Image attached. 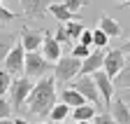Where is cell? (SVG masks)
I'll use <instances>...</instances> for the list:
<instances>
[{
  "instance_id": "obj_16",
  "label": "cell",
  "mask_w": 130,
  "mask_h": 124,
  "mask_svg": "<svg viewBox=\"0 0 130 124\" xmlns=\"http://www.w3.org/2000/svg\"><path fill=\"white\" fill-rule=\"evenodd\" d=\"M95 115H98V105H93V103H84V105H77V108H72V117H74V122L93 119Z\"/></svg>"
},
{
  "instance_id": "obj_37",
  "label": "cell",
  "mask_w": 130,
  "mask_h": 124,
  "mask_svg": "<svg viewBox=\"0 0 130 124\" xmlns=\"http://www.w3.org/2000/svg\"><path fill=\"white\" fill-rule=\"evenodd\" d=\"M56 124H70V122H65V119H63V122H56Z\"/></svg>"
},
{
  "instance_id": "obj_7",
  "label": "cell",
  "mask_w": 130,
  "mask_h": 124,
  "mask_svg": "<svg viewBox=\"0 0 130 124\" xmlns=\"http://www.w3.org/2000/svg\"><path fill=\"white\" fill-rule=\"evenodd\" d=\"M21 3V19L23 21H42L44 14L49 9V5L54 0H19Z\"/></svg>"
},
{
  "instance_id": "obj_2",
  "label": "cell",
  "mask_w": 130,
  "mask_h": 124,
  "mask_svg": "<svg viewBox=\"0 0 130 124\" xmlns=\"http://www.w3.org/2000/svg\"><path fill=\"white\" fill-rule=\"evenodd\" d=\"M35 87L32 77H14L12 80V87H9V101H12V108L16 115H26V98L30 94V89Z\"/></svg>"
},
{
  "instance_id": "obj_12",
  "label": "cell",
  "mask_w": 130,
  "mask_h": 124,
  "mask_svg": "<svg viewBox=\"0 0 130 124\" xmlns=\"http://www.w3.org/2000/svg\"><path fill=\"white\" fill-rule=\"evenodd\" d=\"M123 63H125V54H123V49L119 47V49H109L107 54H105V70L111 75V77H116L119 75V70L123 68Z\"/></svg>"
},
{
  "instance_id": "obj_10",
  "label": "cell",
  "mask_w": 130,
  "mask_h": 124,
  "mask_svg": "<svg viewBox=\"0 0 130 124\" xmlns=\"http://www.w3.org/2000/svg\"><path fill=\"white\" fill-rule=\"evenodd\" d=\"M19 38H21V42H23L26 52H37V49L42 47V42H44V30H37V28L23 26Z\"/></svg>"
},
{
  "instance_id": "obj_3",
  "label": "cell",
  "mask_w": 130,
  "mask_h": 124,
  "mask_svg": "<svg viewBox=\"0 0 130 124\" xmlns=\"http://www.w3.org/2000/svg\"><path fill=\"white\" fill-rule=\"evenodd\" d=\"M81 73V59L77 56H60L56 61V66H54V77H56V82L58 84H68L72 82L74 77H79Z\"/></svg>"
},
{
  "instance_id": "obj_1",
  "label": "cell",
  "mask_w": 130,
  "mask_h": 124,
  "mask_svg": "<svg viewBox=\"0 0 130 124\" xmlns=\"http://www.w3.org/2000/svg\"><path fill=\"white\" fill-rule=\"evenodd\" d=\"M56 105V77H40L26 98V115L49 117Z\"/></svg>"
},
{
  "instance_id": "obj_5",
  "label": "cell",
  "mask_w": 130,
  "mask_h": 124,
  "mask_svg": "<svg viewBox=\"0 0 130 124\" xmlns=\"http://www.w3.org/2000/svg\"><path fill=\"white\" fill-rule=\"evenodd\" d=\"M70 87H74V89L79 91V94H84V98H86L88 103H93V105H100L102 96H100V89H98V84H95V77H93V75H79V77H74Z\"/></svg>"
},
{
  "instance_id": "obj_4",
  "label": "cell",
  "mask_w": 130,
  "mask_h": 124,
  "mask_svg": "<svg viewBox=\"0 0 130 124\" xmlns=\"http://www.w3.org/2000/svg\"><path fill=\"white\" fill-rule=\"evenodd\" d=\"M49 70H54V66H51V61H49L44 54H40V52H26V75L28 77H44Z\"/></svg>"
},
{
  "instance_id": "obj_21",
  "label": "cell",
  "mask_w": 130,
  "mask_h": 124,
  "mask_svg": "<svg viewBox=\"0 0 130 124\" xmlns=\"http://www.w3.org/2000/svg\"><path fill=\"white\" fill-rule=\"evenodd\" d=\"M84 19H72V21H65V28H68V33H70V38H72V42L74 40H79L81 38V33H84V24H81Z\"/></svg>"
},
{
  "instance_id": "obj_17",
  "label": "cell",
  "mask_w": 130,
  "mask_h": 124,
  "mask_svg": "<svg viewBox=\"0 0 130 124\" xmlns=\"http://www.w3.org/2000/svg\"><path fill=\"white\" fill-rule=\"evenodd\" d=\"M100 28L105 30L109 38H121V33H123L121 26H119V21H116V19H111L109 14H102V17H100Z\"/></svg>"
},
{
  "instance_id": "obj_24",
  "label": "cell",
  "mask_w": 130,
  "mask_h": 124,
  "mask_svg": "<svg viewBox=\"0 0 130 124\" xmlns=\"http://www.w3.org/2000/svg\"><path fill=\"white\" fill-rule=\"evenodd\" d=\"M91 52H93V47H88L84 42H74V47H72V56H77V59H86Z\"/></svg>"
},
{
  "instance_id": "obj_11",
  "label": "cell",
  "mask_w": 130,
  "mask_h": 124,
  "mask_svg": "<svg viewBox=\"0 0 130 124\" xmlns=\"http://www.w3.org/2000/svg\"><path fill=\"white\" fill-rule=\"evenodd\" d=\"M42 54L51 61V63H56V61L63 56V44L54 38L51 30H44V42H42Z\"/></svg>"
},
{
  "instance_id": "obj_28",
  "label": "cell",
  "mask_w": 130,
  "mask_h": 124,
  "mask_svg": "<svg viewBox=\"0 0 130 124\" xmlns=\"http://www.w3.org/2000/svg\"><path fill=\"white\" fill-rule=\"evenodd\" d=\"M14 19H19V14L12 12V9H7L3 3H0V24H9V21H14Z\"/></svg>"
},
{
  "instance_id": "obj_8",
  "label": "cell",
  "mask_w": 130,
  "mask_h": 124,
  "mask_svg": "<svg viewBox=\"0 0 130 124\" xmlns=\"http://www.w3.org/2000/svg\"><path fill=\"white\" fill-rule=\"evenodd\" d=\"M93 77H95V84H98V89H100V96H102V103H105V108L109 110L111 108V96H114V82H111V75L105 70V68H100V70H95L93 73Z\"/></svg>"
},
{
  "instance_id": "obj_25",
  "label": "cell",
  "mask_w": 130,
  "mask_h": 124,
  "mask_svg": "<svg viewBox=\"0 0 130 124\" xmlns=\"http://www.w3.org/2000/svg\"><path fill=\"white\" fill-rule=\"evenodd\" d=\"M9 87H12V73L0 70V96H5L9 91Z\"/></svg>"
},
{
  "instance_id": "obj_20",
  "label": "cell",
  "mask_w": 130,
  "mask_h": 124,
  "mask_svg": "<svg viewBox=\"0 0 130 124\" xmlns=\"http://www.w3.org/2000/svg\"><path fill=\"white\" fill-rule=\"evenodd\" d=\"M68 115H72V108H70L68 103L60 101V103H56V105L51 108V115H49V117H51V122H63Z\"/></svg>"
},
{
  "instance_id": "obj_15",
  "label": "cell",
  "mask_w": 130,
  "mask_h": 124,
  "mask_svg": "<svg viewBox=\"0 0 130 124\" xmlns=\"http://www.w3.org/2000/svg\"><path fill=\"white\" fill-rule=\"evenodd\" d=\"M60 101H63V103H68L70 108H77V105H84V103H88V101L84 98V94H79V91H77L74 87L63 89V91H60Z\"/></svg>"
},
{
  "instance_id": "obj_14",
  "label": "cell",
  "mask_w": 130,
  "mask_h": 124,
  "mask_svg": "<svg viewBox=\"0 0 130 124\" xmlns=\"http://www.w3.org/2000/svg\"><path fill=\"white\" fill-rule=\"evenodd\" d=\"M49 12L56 17V21H72V19H81L79 14L70 12L65 3H51V5H49Z\"/></svg>"
},
{
  "instance_id": "obj_19",
  "label": "cell",
  "mask_w": 130,
  "mask_h": 124,
  "mask_svg": "<svg viewBox=\"0 0 130 124\" xmlns=\"http://www.w3.org/2000/svg\"><path fill=\"white\" fill-rule=\"evenodd\" d=\"M114 87H119V89H130V56L125 59L123 68L119 70L116 80H114Z\"/></svg>"
},
{
  "instance_id": "obj_35",
  "label": "cell",
  "mask_w": 130,
  "mask_h": 124,
  "mask_svg": "<svg viewBox=\"0 0 130 124\" xmlns=\"http://www.w3.org/2000/svg\"><path fill=\"white\" fill-rule=\"evenodd\" d=\"M109 3H119V5H123V3H125V0H109Z\"/></svg>"
},
{
  "instance_id": "obj_13",
  "label": "cell",
  "mask_w": 130,
  "mask_h": 124,
  "mask_svg": "<svg viewBox=\"0 0 130 124\" xmlns=\"http://www.w3.org/2000/svg\"><path fill=\"white\" fill-rule=\"evenodd\" d=\"M109 112L114 115V119H116L119 124H130V105H128L121 96H114Z\"/></svg>"
},
{
  "instance_id": "obj_27",
  "label": "cell",
  "mask_w": 130,
  "mask_h": 124,
  "mask_svg": "<svg viewBox=\"0 0 130 124\" xmlns=\"http://www.w3.org/2000/svg\"><path fill=\"white\" fill-rule=\"evenodd\" d=\"M93 124H119V122L114 119V115H111L109 110H105V112H98V115L93 117Z\"/></svg>"
},
{
  "instance_id": "obj_6",
  "label": "cell",
  "mask_w": 130,
  "mask_h": 124,
  "mask_svg": "<svg viewBox=\"0 0 130 124\" xmlns=\"http://www.w3.org/2000/svg\"><path fill=\"white\" fill-rule=\"evenodd\" d=\"M3 63H5V70L12 73V75H16V77L26 70V47H23L21 38L16 40V44L9 49V54H7V59L3 61Z\"/></svg>"
},
{
  "instance_id": "obj_23",
  "label": "cell",
  "mask_w": 130,
  "mask_h": 124,
  "mask_svg": "<svg viewBox=\"0 0 130 124\" xmlns=\"http://www.w3.org/2000/svg\"><path fill=\"white\" fill-rule=\"evenodd\" d=\"M109 40H111V38L105 33L102 28H95V30H93V47H102V49H105Z\"/></svg>"
},
{
  "instance_id": "obj_30",
  "label": "cell",
  "mask_w": 130,
  "mask_h": 124,
  "mask_svg": "<svg viewBox=\"0 0 130 124\" xmlns=\"http://www.w3.org/2000/svg\"><path fill=\"white\" fill-rule=\"evenodd\" d=\"M79 42H84V44H88V47H93V30H86V28H84V33H81Z\"/></svg>"
},
{
  "instance_id": "obj_32",
  "label": "cell",
  "mask_w": 130,
  "mask_h": 124,
  "mask_svg": "<svg viewBox=\"0 0 130 124\" xmlns=\"http://www.w3.org/2000/svg\"><path fill=\"white\" fill-rule=\"evenodd\" d=\"M0 124H16V122H12L9 117H5V119H0Z\"/></svg>"
},
{
  "instance_id": "obj_31",
  "label": "cell",
  "mask_w": 130,
  "mask_h": 124,
  "mask_svg": "<svg viewBox=\"0 0 130 124\" xmlns=\"http://www.w3.org/2000/svg\"><path fill=\"white\" fill-rule=\"evenodd\" d=\"M121 49H123V54H125V56H130V35H128V38H125V42L121 44Z\"/></svg>"
},
{
  "instance_id": "obj_9",
  "label": "cell",
  "mask_w": 130,
  "mask_h": 124,
  "mask_svg": "<svg viewBox=\"0 0 130 124\" xmlns=\"http://www.w3.org/2000/svg\"><path fill=\"white\" fill-rule=\"evenodd\" d=\"M105 54L102 47H93V52L86 56V59H81V73L79 75H93L95 70H100L105 66Z\"/></svg>"
},
{
  "instance_id": "obj_22",
  "label": "cell",
  "mask_w": 130,
  "mask_h": 124,
  "mask_svg": "<svg viewBox=\"0 0 130 124\" xmlns=\"http://www.w3.org/2000/svg\"><path fill=\"white\" fill-rule=\"evenodd\" d=\"M54 38H56L60 44H70V42H72L68 28H65V21H58V24H56V35H54Z\"/></svg>"
},
{
  "instance_id": "obj_38",
  "label": "cell",
  "mask_w": 130,
  "mask_h": 124,
  "mask_svg": "<svg viewBox=\"0 0 130 124\" xmlns=\"http://www.w3.org/2000/svg\"><path fill=\"white\" fill-rule=\"evenodd\" d=\"M37 124H46V122H37Z\"/></svg>"
},
{
  "instance_id": "obj_29",
  "label": "cell",
  "mask_w": 130,
  "mask_h": 124,
  "mask_svg": "<svg viewBox=\"0 0 130 124\" xmlns=\"http://www.w3.org/2000/svg\"><path fill=\"white\" fill-rule=\"evenodd\" d=\"M63 3L68 5V9H70V12H74V14H77L84 5H88V0H63Z\"/></svg>"
},
{
  "instance_id": "obj_33",
  "label": "cell",
  "mask_w": 130,
  "mask_h": 124,
  "mask_svg": "<svg viewBox=\"0 0 130 124\" xmlns=\"http://www.w3.org/2000/svg\"><path fill=\"white\" fill-rule=\"evenodd\" d=\"M16 124H28V119H23V117H19V119H14Z\"/></svg>"
},
{
  "instance_id": "obj_18",
  "label": "cell",
  "mask_w": 130,
  "mask_h": 124,
  "mask_svg": "<svg viewBox=\"0 0 130 124\" xmlns=\"http://www.w3.org/2000/svg\"><path fill=\"white\" fill-rule=\"evenodd\" d=\"M14 44H16V35L9 33V30H3V33H0V61L7 59V54H9V49Z\"/></svg>"
},
{
  "instance_id": "obj_34",
  "label": "cell",
  "mask_w": 130,
  "mask_h": 124,
  "mask_svg": "<svg viewBox=\"0 0 130 124\" xmlns=\"http://www.w3.org/2000/svg\"><path fill=\"white\" fill-rule=\"evenodd\" d=\"M77 124H93V119H84V122H77Z\"/></svg>"
},
{
  "instance_id": "obj_36",
  "label": "cell",
  "mask_w": 130,
  "mask_h": 124,
  "mask_svg": "<svg viewBox=\"0 0 130 124\" xmlns=\"http://www.w3.org/2000/svg\"><path fill=\"white\" fill-rule=\"evenodd\" d=\"M121 7H130V0H125V3H123V5H121Z\"/></svg>"
},
{
  "instance_id": "obj_26",
  "label": "cell",
  "mask_w": 130,
  "mask_h": 124,
  "mask_svg": "<svg viewBox=\"0 0 130 124\" xmlns=\"http://www.w3.org/2000/svg\"><path fill=\"white\" fill-rule=\"evenodd\" d=\"M14 112V108H12V101L7 96H0V119H5Z\"/></svg>"
}]
</instances>
